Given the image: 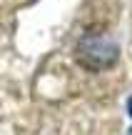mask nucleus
Instances as JSON below:
<instances>
[{
    "mask_svg": "<svg viewBox=\"0 0 132 135\" xmlns=\"http://www.w3.org/2000/svg\"><path fill=\"white\" fill-rule=\"evenodd\" d=\"M120 58V45L105 33H85L77 43V60L90 70H105Z\"/></svg>",
    "mask_w": 132,
    "mask_h": 135,
    "instance_id": "obj_1",
    "label": "nucleus"
},
{
    "mask_svg": "<svg viewBox=\"0 0 132 135\" xmlns=\"http://www.w3.org/2000/svg\"><path fill=\"white\" fill-rule=\"evenodd\" d=\"M127 113H130V115H132V98H130V100H127Z\"/></svg>",
    "mask_w": 132,
    "mask_h": 135,
    "instance_id": "obj_2",
    "label": "nucleus"
},
{
    "mask_svg": "<svg viewBox=\"0 0 132 135\" xmlns=\"http://www.w3.org/2000/svg\"><path fill=\"white\" fill-rule=\"evenodd\" d=\"M127 135H132V128H130V133H127Z\"/></svg>",
    "mask_w": 132,
    "mask_h": 135,
    "instance_id": "obj_3",
    "label": "nucleus"
}]
</instances>
